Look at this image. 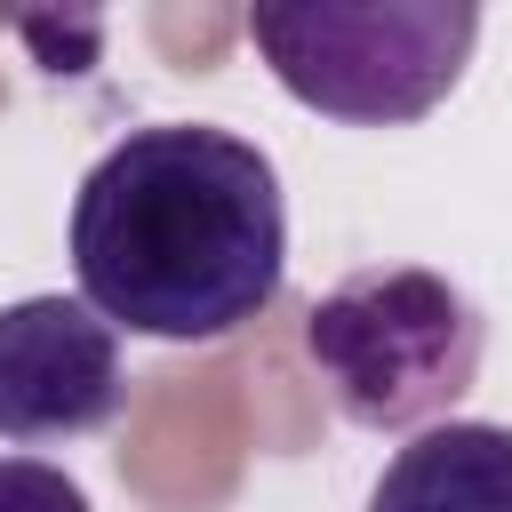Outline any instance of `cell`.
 Wrapping results in <instances>:
<instances>
[{"mask_svg": "<svg viewBox=\"0 0 512 512\" xmlns=\"http://www.w3.org/2000/svg\"><path fill=\"white\" fill-rule=\"evenodd\" d=\"M120 392V328L96 320L80 296L0 304V440H88L120 416Z\"/></svg>", "mask_w": 512, "mask_h": 512, "instance_id": "obj_4", "label": "cell"}, {"mask_svg": "<svg viewBox=\"0 0 512 512\" xmlns=\"http://www.w3.org/2000/svg\"><path fill=\"white\" fill-rule=\"evenodd\" d=\"M288 208L272 160L208 120L128 128L72 192L80 304L152 344H216L272 312Z\"/></svg>", "mask_w": 512, "mask_h": 512, "instance_id": "obj_1", "label": "cell"}, {"mask_svg": "<svg viewBox=\"0 0 512 512\" xmlns=\"http://www.w3.org/2000/svg\"><path fill=\"white\" fill-rule=\"evenodd\" d=\"M248 40L304 112L352 128H408L464 80L480 8L472 0H264L248 8Z\"/></svg>", "mask_w": 512, "mask_h": 512, "instance_id": "obj_3", "label": "cell"}, {"mask_svg": "<svg viewBox=\"0 0 512 512\" xmlns=\"http://www.w3.org/2000/svg\"><path fill=\"white\" fill-rule=\"evenodd\" d=\"M368 512H512V424L440 416L392 448Z\"/></svg>", "mask_w": 512, "mask_h": 512, "instance_id": "obj_5", "label": "cell"}, {"mask_svg": "<svg viewBox=\"0 0 512 512\" xmlns=\"http://www.w3.org/2000/svg\"><path fill=\"white\" fill-rule=\"evenodd\" d=\"M480 352H488L480 304L432 264H360L304 320V360L328 384L336 416L360 432L440 424L472 392Z\"/></svg>", "mask_w": 512, "mask_h": 512, "instance_id": "obj_2", "label": "cell"}, {"mask_svg": "<svg viewBox=\"0 0 512 512\" xmlns=\"http://www.w3.org/2000/svg\"><path fill=\"white\" fill-rule=\"evenodd\" d=\"M0 512H88V496L48 456H0Z\"/></svg>", "mask_w": 512, "mask_h": 512, "instance_id": "obj_6", "label": "cell"}]
</instances>
